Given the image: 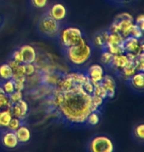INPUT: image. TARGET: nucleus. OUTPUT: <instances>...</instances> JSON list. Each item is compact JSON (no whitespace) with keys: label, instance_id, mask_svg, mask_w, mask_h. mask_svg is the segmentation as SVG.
<instances>
[{"label":"nucleus","instance_id":"f257e3e1","mask_svg":"<svg viewBox=\"0 0 144 152\" xmlns=\"http://www.w3.org/2000/svg\"><path fill=\"white\" fill-rule=\"evenodd\" d=\"M57 110L64 120L73 124H85L88 115L96 111L92 105V95L82 89L81 84H74L71 89L63 91Z\"/></svg>","mask_w":144,"mask_h":152},{"label":"nucleus","instance_id":"f03ea898","mask_svg":"<svg viewBox=\"0 0 144 152\" xmlns=\"http://www.w3.org/2000/svg\"><path fill=\"white\" fill-rule=\"evenodd\" d=\"M64 50V56L69 63L75 66H82L90 60L93 50L90 44H88L86 39L82 41L77 45L72 47L65 48Z\"/></svg>","mask_w":144,"mask_h":152},{"label":"nucleus","instance_id":"7ed1b4c3","mask_svg":"<svg viewBox=\"0 0 144 152\" xmlns=\"http://www.w3.org/2000/svg\"><path fill=\"white\" fill-rule=\"evenodd\" d=\"M61 29V24L56 19H53L50 15L45 12L39 18L37 23V30L39 34L47 39H56Z\"/></svg>","mask_w":144,"mask_h":152},{"label":"nucleus","instance_id":"20e7f679","mask_svg":"<svg viewBox=\"0 0 144 152\" xmlns=\"http://www.w3.org/2000/svg\"><path fill=\"white\" fill-rule=\"evenodd\" d=\"M57 39L63 48L72 47V45H77L85 39L83 32L81 31V29L74 26L65 27L62 30L60 29Z\"/></svg>","mask_w":144,"mask_h":152},{"label":"nucleus","instance_id":"39448f33","mask_svg":"<svg viewBox=\"0 0 144 152\" xmlns=\"http://www.w3.org/2000/svg\"><path fill=\"white\" fill-rule=\"evenodd\" d=\"M86 149L90 152H113L115 150V145L109 136L98 134L88 141Z\"/></svg>","mask_w":144,"mask_h":152},{"label":"nucleus","instance_id":"423d86ee","mask_svg":"<svg viewBox=\"0 0 144 152\" xmlns=\"http://www.w3.org/2000/svg\"><path fill=\"white\" fill-rule=\"evenodd\" d=\"M124 53H131L136 56L143 53V44L139 42V39L128 36L124 39Z\"/></svg>","mask_w":144,"mask_h":152},{"label":"nucleus","instance_id":"0eeeda50","mask_svg":"<svg viewBox=\"0 0 144 152\" xmlns=\"http://www.w3.org/2000/svg\"><path fill=\"white\" fill-rule=\"evenodd\" d=\"M0 143L3 147L7 148V149H14L19 145L15 132L7 129H2V132L0 134Z\"/></svg>","mask_w":144,"mask_h":152},{"label":"nucleus","instance_id":"6e6552de","mask_svg":"<svg viewBox=\"0 0 144 152\" xmlns=\"http://www.w3.org/2000/svg\"><path fill=\"white\" fill-rule=\"evenodd\" d=\"M48 15H50L53 19H56L58 22H61L67 16V9L65 5H63L60 2H54L48 7V10L45 11Z\"/></svg>","mask_w":144,"mask_h":152},{"label":"nucleus","instance_id":"1a4fd4ad","mask_svg":"<svg viewBox=\"0 0 144 152\" xmlns=\"http://www.w3.org/2000/svg\"><path fill=\"white\" fill-rule=\"evenodd\" d=\"M9 109H10L11 114L13 117L20 118V120H22V121L26 118L27 114H28V111H29L28 103L26 101H24L23 99L19 100V101L16 103H13Z\"/></svg>","mask_w":144,"mask_h":152},{"label":"nucleus","instance_id":"9d476101","mask_svg":"<svg viewBox=\"0 0 144 152\" xmlns=\"http://www.w3.org/2000/svg\"><path fill=\"white\" fill-rule=\"evenodd\" d=\"M86 75L90 79V81L93 83V85H96L98 83H100V81L102 80V78L105 75V70H104L102 65L92 64L89 66Z\"/></svg>","mask_w":144,"mask_h":152},{"label":"nucleus","instance_id":"9b49d317","mask_svg":"<svg viewBox=\"0 0 144 152\" xmlns=\"http://www.w3.org/2000/svg\"><path fill=\"white\" fill-rule=\"evenodd\" d=\"M19 51L22 56L23 63H34L37 59V53L35 48L31 45H23L19 48Z\"/></svg>","mask_w":144,"mask_h":152},{"label":"nucleus","instance_id":"f8f14e48","mask_svg":"<svg viewBox=\"0 0 144 152\" xmlns=\"http://www.w3.org/2000/svg\"><path fill=\"white\" fill-rule=\"evenodd\" d=\"M100 84L107 92H108V97L109 98H114L115 94V88H116V83L115 81L114 77L112 75L105 74L102 80L100 81Z\"/></svg>","mask_w":144,"mask_h":152},{"label":"nucleus","instance_id":"ddd939ff","mask_svg":"<svg viewBox=\"0 0 144 152\" xmlns=\"http://www.w3.org/2000/svg\"><path fill=\"white\" fill-rule=\"evenodd\" d=\"M129 85L131 88H133L134 90L141 92L144 89V73L143 71H137L136 73H134L132 76H130L129 79Z\"/></svg>","mask_w":144,"mask_h":152},{"label":"nucleus","instance_id":"4468645a","mask_svg":"<svg viewBox=\"0 0 144 152\" xmlns=\"http://www.w3.org/2000/svg\"><path fill=\"white\" fill-rule=\"evenodd\" d=\"M128 62H129V59H128L126 54H124V53L114 54V56H113V60L111 62V66H112V68L115 69V70L121 71Z\"/></svg>","mask_w":144,"mask_h":152},{"label":"nucleus","instance_id":"2eb2a0df","mask_svg":"<svg viewBox=\"0 0 144 152\" xmlns=\"http://www.w3.org/2000/svg\"><path fill=\"white\" fill-rule=\"evenodd\" d=\"M15 134L17 136L19 144H26L27 142H29V140L31 139V135H32L29 127L24 126V124L20 126L15 130Z\"/></svg>","mask_w":144,"mask_h":152},{"label":"nucleus","instance_id":"dca6fc26","mask_svg":"<svg viewBox=\"0 0 144 152\" xmlns=\"http://www.w3.org/2000/svg\"><path fill=\"white\" fill-rule=\"evenodd\" d=\"M108 34H109V31L99 32V33H97V34H95L94 37L92 38V44L96 48H100L101 50H106Z\"/></svg>","mask_w":144,"mask_h":152},{"label":"nucleus","instance_id":"f3484780","mask_svg":"<svg viewBox=\"0 0 144 152\" xmlns=\"http://www.w3.org/2000/svg\"><path fill=\"white\" fill-rule=\"evenodd\" d=\"M12 117H13V115H12L11 111L9 108L0 110V129H7Z\"/></svg>","mask_w":144,"mask_h":152},{"label":"nucleus","instance_id":"a211bd4d","mask_svg":"<svg viewBox=\"0 0 144 152\" xmlns=\"http://www.w3.org/2000/svg\"><path fill=\"white\" fill-rule=\"evenodd\" d=\"M136 72V67L133 60H129V62L121 70V77L124 80H128L130 76H132Z\"/></svg>","mask_w":144,"mask_h":152},{"label":"nucleus","instance_id":"6ab92c4d","mask_svg":"<svg viewBox=\"0 0 144 152\" xmlns=\"http://www.w3.org/2000/svg\"><path fill=\"white\" fill-rule=\"evenodd\" d=\"M13 77V70L7 62L0 64V80L5 81Z\"/></svg>","mask_w":144,"mask_h":152},{"label":"nucleus","instance_id":"aec40b11","mask_svg":"<svg viewBox=\"0 0 144 152\" xmlns=\"http://www.w3.org/2000/svg\"><path fill=\"white\" fill-rule=\"evenodd\" d=\"M124 38L119 33H110L107 38V45H122Z\"/></svg>","mask_w":144,"mask_h":152},{"label":"nucleus","instance_id":"412c9836","mask_svg":"<svg viewBox=\"0 0 144 152\" xmlns=\"http://www.w3.org/2000/svg\"><path fill=\"white\" fill-rule=\"evenodd\" d=\"M133 136L136 138L137 141L142 142L144 140V124H137L133 129Z\"/></svg>","mask_w":144,"mask_h":152},{"label":"nucleus","instance_id":"4be33fe9","mask_svg":"<svg viewBox=\"0 0 144 152\" xmlns=\"http://www.w3.org/2000/svg\"><path fill=\"white\" fill-rule=\"evenodd\" d=\"M100 123V115L98 114V111H93L88 115L86 124L90 126H95Z\"/></svg>","mask_w":144,"mask_h":152},{"label":"nucleus","instance_id":"5701e85b","mask_svg":"<svg viewBox=\"0 0 144 152\" xmlns=\"http://www.w3.org/2000/svg\"><path fill=\"white\" fill-rule=\"evenodd\" d=\"M67 75L72 79L74 84H82L88 78L86 74L80 73V72H71V73H68Z\"/></svg>","mask_w":144,"mask_h":152},{"label":"nucleus","instance_id":"b1692460","mask_svg":"<svg viewBox=\"0 0 144 152\" xmlns=\"http://www.w3.org/2000/svg\"><path fill=\"white\" fill-rule=\"evenodd\" d=\"M113 56L114 54H112L108 50H102V53L100 56V62L106 66H110L113 60Z\"/></svg>","mask_w":144,"mask_h":152},{"label":"nucleus","instance_id":"393cba45","mask_svg":"<svg viewBox=\"0 0 144 152\" xmlns=\"http://www.w3.org/2000/svg\"><path fill=\"white\" fill-rule=\"evenodd\" d=\"M1 86L3 88V90H4L5 94H7V95H10L12 92H14V91H15L13 79H8V80L2 81Z\"/></svg>","mask_w":144,"mask_h":152},{"label":"nucleus","instance_id":"a878e982","mask_svg":"<svg viewBox=\"0 0 144 152\" xmlns=\"http://www.w3.org/2000/svg\"><path fill=\"white\" fill-rule=\"evenodd\" d=\"M14 82L15 90L17 91H23L25 89V82H26V76H21V77L12 78Z\"/></svg>","mask_w":144,"mask_h":152},{"label":"nucleus","instance_id":"bb28decb","mask_svg":"<svg viewBox=\"0 0 144 152\" xmlns=\"http://www.w3.org/2000/svg\"><path fill=\"white\" fill-rule=\"evenodd\" d=\"M92 95H98V96H100L101 98H103V99L108 98V92H107V91L104 89L102 86H101L100 83L94 85V90H93Z\"/></svg>","mask_w":144,"mask_h":152},{"label":"nucleus","instance_id":"cd10ccee","mask_svg":"<svg viewBox=\"0 0 144 152\" xmlns=\"http://www.w3.org/2000/svg\"><path fill=\"white\" fill-rule=\"evenodd\" d=\"M11 105H12V103L7 94H5V93L0 94V110L6 109V108H10Z\"/></svg>","mask_w":144,"mask_h":152},{"label":"nucleus","instance_id":"c85d7f7f","mask_svg":"<svg viewBox=\"0 0 144 152\" xmlns=\"http://www.w3.org/2000/svg\"><path fill=\"white\" fill-rule=\"evenodd\" d=\"M30 3L33 8L35 9H45L48 7V0H30Z\"/></svg>","mask_w":144,"mask_h":152},{"label":"nucleus","instance_id":"c756f323","mask_svg":"<svg viewBox=\"0 0 144 152\" xmlns=\"http://www.w3.org/2000/svg\"><path fill=\"white\" fill-rule=\"evenodd\" d=\"M22 124H23L22 120H20V118H15V117H12L10 123H9L8 126H7V129L15 132V130H16L20 126H22Z\"/></svg>","mask_w":144,"mask_h":152},{"label":"nucleus","instance_id":"7c9ffc66","mask_svg":"<svg viewBox=\"0 0 144 152\" xmlns=\"http://www.w3.org/2000/svg\"><path fill=\"white\" fill-rule=\"evenodd\" d=\"M143 31L141 29L139 28L138 26L136 25V24H133V26H132V28H131L130 30V33H129V36H132V37L134 38H136V39H142L143 37Z\"/></svg>","mask_w":144,"mask_h":152},{"label":"nucleus","instance_id":"2f4dec72","mask_svg":"<svg viewBox=\"0 0 144 152\" xmlns=\"http://www.w3.org/2000/svg\"><path fill=\"white\" fill-rule=\"evenodd\" d=\"M87 77H88V76H87ZM81 87H82V89L85 91V92L88 93V94H90V95H92V93H93V90H94V85L90 81V79L87 78L86 80H85L83 83L81 84Z\"/></svg>","mask_w":144,"mask_h":152},{"label":"nucleus","instance_id":"473e14b6","mask_svg":"<svg viewBox=\"0 0 144 152\" xmlns=\"http://www.w3.org/2000/svg\"><path fill=\"white\" fill-rule=\"evenodd\" d=\"M103 102H104V99L101 98L100 96L92 95V105H93V107L96 111H98V109L103 105Z\"/></svg>","mask_w":144,"mask_h":152},{"label":"nucleus","instance_id":"72a5a7b5","mask_svg":"<svg viewBox=\"0 0 144 152\" xmlns=\"http://www.w3.org/2000/svg\"><path fill=\"white\" fill-rule=\"evenodd\" d=\"M21 76H25V69H24V63H21V64L18 65L16 68L13 69V77H12V78L21 77Z\"/></svg>","mask_w":144,"mask_h":152},{"label":"nucleus","instance_id":"f704fd0d","mask_svg":"<svg viewBox=\"0 0 144 152\" xmlns=\"http://www.w3.org/2000/svg\"><path fill=\"white\" fill-rule=\"evenodd\" d=\"M9 96V99H10V101L11 103L13 104V103H16L18 102L19 100L22 99V97H23V94H22V91H17V90H15L14 92H12L10 95H8Z\"/></svg>","mask_w":144,"mask_h":152},{"label":"nucleus","instance_id":"c9c22d12","mask_svg":"<svg viewBox=\"0 0 144 152\" xmlns=\"http://www.w3.org/2000/svg\"><path fill=\"white\" fill-rule=\"evenodd\" d=\"M24 69H25V76H31L36 72L34 63H24Z\"/></svg>","mask_w":144,"mask_h":152},{"label":"nucleus","instance_id":"e433bc0d","mask_svg":"<svg viewBox=\"0 0 144 152\" xmlns=\"http://www.w3.org/2000/svg\"><path fill=\"white\" fill-rule=\"evenodd\" d=\"M11 59H13L14 61H16L18 63H23L22 61V56H21V53L19 50H15L11 54Z\"/></svg>","mask_w":144,"mask_h":152},{"label":"nucleus","instance_id":"4c0bfd02","mask_svg":"<svg viewBox=\"0 0 144 152\" xmlns=\"http://www.w3.org/2000/svg\"><path fill=\"white\" fill-rule=\"evenodd\" d=\"M134 24H136L142 31H144V15H142V14L139 15V16L135 19V23Z\"/></svg>","mask_w":144,"mask_h":152},{"label":"nucleus","instance_id":"58836bf2","mask_svg":"<svg viewBox=\"0 0 144 152\" xmlns=\"http://www.w3.org/2000/svg\"><path fill=\"white\" fill-rule=\"evenodd\" d=\"M115 19H133V17L128 13H121L118 15V16H115Z\"/></svg>","mask_w":144,"mask_h":152},{"label":"nucleus","instance_id":"ea45409f","mask_svg":"<svg viewBox=\"0 0 144 152\" xmlns=\"http://www.w3.org/2000/svg\"><path fill=\"white\" fill-rule=\"evenodd\" d=\"M111 1L115 3H124V2H128L129 0H111Z\"/></svg>","mask_w":144,"mask_h":152},{"label":"nucleus","instance_id":"a19ab883","mask_svg":"<svg viewBox=\"0 0 144 152\" xmlns=\"http://www.w3.org/2000/svg\"><path fill=\"white\" fill-rule=\"evenodd\" d=\"M3 21H4V20H3V17L0 16V28H1L2 25H3Z\"/></svg>","mask_w":144,"mask_h":152},{"label":"nucleus","instance_id":"79ce46f5","mask_svg":"<svg viewBox=\"0 0 144 152\" xmlns=\"http://www.w3.org/2000/svg\"><path fill=\"white\" fill-rule=\"evenodd\" d=\"M3 93H5V92H4V90H3L2 86H0V94H3Z\"/></svg>","mask_w":144,"mask_h":152}]
</instances>
